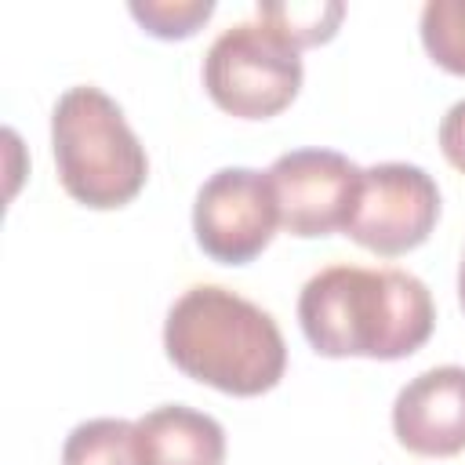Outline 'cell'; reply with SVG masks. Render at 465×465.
Returning <instances> with one entry per match:
<instances>
[{
  "mask_svg": "<svg viewBox=\"0 0 465 465\" xmlns=\"http://www.w3.org/2000/svg\"><path fill=\"white\" fill-rule=\"evenodd\" d=\"M298 323L320 356L403 360L429 341L436 305L429 287L407 269L341 262L305 280Z\"/></svg>",
  "mask_w": 465,
  "mask_h": 465,
  "instance_id": "cell-1",
  "label": "cell"
},
{
  "mask_svg": "<svg viewBox=\"0 0 465 465\" xmlns=\"http://www.w3.org/2000/svg\"><path fill=\"white\" fill-rule=\"evenodd\" d=\"M163 349L185 378L229 396H262L287 371L276 320L218 283H196L178 294L163 320Z\"/></svg>",
  "mask_w": 465,
  "mask_h": 465,
  "instance_id": "cell-2",
  "label": "cell"
},
{
  "mask_svg": "<svg viewBox=\"0 0 465 465\" xmlns=\"http://www.w3.org/2000/svg\"><path fill=\"white\" fill-rule=\"evenodd\" d=\"M51 153L62 189L94 211L131 203L145 178L149 156L124 109L94 84H76L51 109Z\"/></svg>",
  "mask_w": 465,
  "mask_h": 465,
  "instance_id": "cell-3",
  "label": "cell"
},
{
  "mask_svg": "<svg viewBox=\"0 0 465 465\" xmlns=\"http://www.w3.org/2000/svg\"><path fill=\"white\" fill-rule=\"evenodd\" d=\"M302 58L265 22L222 29L203 54V87L211 102L240 120H269L302 91Z\"/></svg>",
  "mask_w": 465,
  "mask_h": 465,
  "instance_id": "cell-4",
  "label": "cell"
},
{
  "mask_svg": "<svg viewBox=\"0 0 465 465\" xmlns=\"http://www.w3.org/2000/svg\"><path fill=\"white\" fill-rule=\"evenodd\" d=\"M436 222H440V189L432 174L418 163L385 160L363 167L341 232L381 258H396L421 247L436 229Z\"/></svg>",
  "mask_w": 465,
  "mask_h": 465,
  "instance_id": "cell-5",
  "label": "cell"
},
{
  "mask_svg": "<svg viewBox=\"0 0 465 465\" xmlns=\"http://www.w3.org/2000/svg\"><path fill=\"white\" fill-rule=\"evenodd\" d=\"M280 207L269 174L254 167L214 171L193 203V232L207 258L222 265L254 262L276 236Z\"/></svg>",
  "mask_w": 465,
  "mask_h": 465,
  "instance_id": "cell-6",
  "label": "cell"
},
{
  "mask_svg": "<svg viewBox=\"0 0 465 465\" xmlns=\"http://www.w3.org/2000/svg\"><path fill=\"white\" fill-rule=\"evenodd\" d=\"M265 174L276 193L280 225L291 236L316 240L345 229L363 167L334 149H291Z\"/></svg>",
  "mask_w": 465,
  "mask_h": 465,
  "instance_id": "cell-7",
  "label": "cell"
},
{
  "mask_svg": "<svg viewBox=\"0 0 465 465\" xmlns=\"http://www.w3.org/2000/svg\"><path fill=\"white\" fill-rule=\"evenodd\" d=\"M392 432L400 447L421 458H450L465 450V367L443 363L414 374L392 403Z\"/></svg>",
  "mask_w": 465,
  "mask_h": 465,
  "instance_id": "cell-8",
  "label": "cell"
},
{
  "mask_svg": "<svg viewBox=\"0 0 465 465\" xmlns=\"http://www.w3.org/2000/svg\"><path fill=\"white\" fill-rule=\"evenodd\" d=\"M142 465H222L225 429L185 403H163L134 421Z\"/></svg>",
  "mask_w": 465,
  "mask_h": 465,
  "instance_id": "cell-9",
  "label": "cell"
},
{
  "mask_svg": "<svg viewBox=\"0 0 465 465\" xmlns=\"http://www.w3.org/2000/svg\"><path fill=\"white\" fill-rule=\"evenodd\" d=\"M62 465H142L134 443V421L127 418L80 421L62 443Z\"/></svg>",
  "mask_w": 465,
  "mask_h": 465,
  "instance_id": "cell-10",
  "label": "cell"
},
{
  "mask_svg": "<svg viewBox=\"0 0 465 465\" xmlns=\"http://www.w3.org/2000/svg\"><path fill=\"white\" fill-rule=\"evenodd\" d=\"M345 18V7L338 0H262L258 22H265L272 33H280L291 47H312L327 44L338 33V22Z\"/></svg>",
  "mask_w": 465,
  "mask_h": 465,
  "instance_id": "cell-11",
  "label": "cell"
},
{
  "mask_svg": "<svg viewBox=\"0 0 465 465\" xmlns=\"http://www.w3.org/2000/svg\"><path fill=\"white\" fill-rule=\"evenodd\" d=\"M418 29L429 58L440 69L465 76V0H429Z\"/></svg>",
  "mask_w": 465,
  "mask_h": 465,
  "instance_id": "cell-12",
  "label": "cell"
},
{
  "mask_svg": "<svg viewBox=\"0 0 465 465\" xmlns=\"http://www.w3.org/2000/svg\"><path fill=\"white\" fill-rule=\"evenodd\" d=\"M131 15L142 29H149L160 40H182L193 36L211 15H214V0H145V4H131Z\"/></svg>",
  "mask_w": 465,
  "mask_h": 465,
  "instance_id": "cell-13",
  "label": "cell"
},
{
  "mask_svg": "<svg viewBox=\"0 0 465 465\" xmlns=\"http://www.w3.org/2000/svg\"><path fill=\"white\" fill-rule=\"evenodd\" d=\"M440 149L450 167L465 174V98L454 102L440 120Z\"/></svg>",
  "mask_w": 465,
  "mask_h": 465,
  "instance_id": "cell-14",
  "label": "cell"
},
{
  "mask_svg": "<svg viewBox=\"0 0 465 465\" xmlns=\"http://www.w3.org/2000/svg\"><path fill=\"white\" fill-rule=\"evenodd\" d=\"M458 302L465 309V254H461V269H458Z\"/></svg>",
  "mask_w": 465,
  "mask_h": 465,
  "instance_id": "cell-15",
  "label": "cell"
}]
</instances>
